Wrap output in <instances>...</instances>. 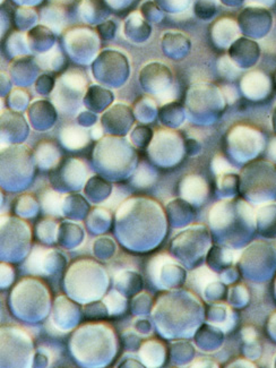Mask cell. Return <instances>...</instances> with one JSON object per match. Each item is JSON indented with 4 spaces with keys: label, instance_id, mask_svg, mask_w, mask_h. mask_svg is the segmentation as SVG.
I'll use <instances>...</instances> for the list:
<instances>
[{
    "label": "cell",
    "instance_id": "obj_1",
    "mask_svg": "<svg viewBox=\"0 0 276 368\" xmlns=\"http://www.w3.org/2000/svg\"><path fill=\"white\" fill-rule=\"evenodd\" d=\"M196 281V286L200 289H204L207 283L211 282L212 280L218 279L214 273H212L207 268H202L200 271L195 272L193 274Z\"/></svg>",
    "mask_w": 276,
    "mask_h": 368
}]
</instances>
